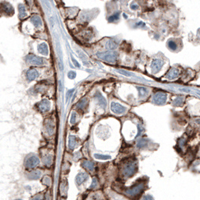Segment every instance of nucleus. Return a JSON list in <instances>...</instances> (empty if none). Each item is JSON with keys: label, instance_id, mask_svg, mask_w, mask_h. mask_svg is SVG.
<instances>
[{"label": "nucleus", "instance_id": "6e6552de", "mask_svg": "<svg viewBox=\"0 0 200 200\" xmlns=\"http://www.w3.org/2000/svg\"><path fill=\"white\" fill-rule=\"evenodd\" d=\"M81 166L89 171L94 170V163H93V162H91V161L84 160V161L82 162V163H81Z\"/></svg>", "mask_w": 200, "mask_h": 200}, {"label": "nucleus", "instance_id": "412c9836", "mask_svg": "<svg viewBox=\"0 0 200 200\" xmlns=\"http://www.w3.org/2000/svg\"><path fill=\"white\" fill-rule=\"evenodd\" d=\"M196 122L198 123V124L200 125V119H197V120H196Z\"/></svg>", "mask_w": 200, "mask_h": 200}, {"label": "nucleus", "instance_id": "4be33fe9", "mask_svg": "<svg viewBox=\"0 0 200 200\" xmlns=\"http://www.w3.org/2000/svg\"><path fill=\"white\" fill-rule=\"evenodd\" d=\"M16 200H20V199H16Z\"/></svg>", "mask_w": 200, "mask_h": 200}, {"label": "nucleus", "instance_id": "aec40b11", "mask_svg": "<svg viewBox=\"0 0 200 200\" xmlns=\"http://www.w3.org/2000/svg\"><path fill=\"white\" fill-rule=\"evenodd\" d=\"M32 200H41V196L40 195H38V196H35Z\"/></svg>", "mask_w": 200, "mask_h": 200}, {"label": "nucleus", "instance_id": "dca6fc26", "mask_svg": "<svg viewBox=\"0 0 200 200\" xmlns=\"http://www.w3.org/2000/svg\"><path fill=\"white\" fill-rule=\"evenodd\" d=\"M182 103H183V98L178 97V98H177V99H175V105H181Z\"/></svg>", "mask_w": 200, "mask_h": 200}, {"label": "nucleus", "instance_id": "6ab92c4d", "mask_svg": "<svg viewBox=\"0 0 200 200\" xmlns=\"http://www.w3.org/2000/svg\"><path fill=\"white\" fill-rule=\"evenodd\" d=\"M143 200H154V197L151 195H145L143 197Z\"/></svg>", "mask_w": 200, "mask_h": 200}, {"label": "nucleus", "instance_id": "f3484780", "mask_svg": "<svg viewBox=\"0 0 200 200\" xmlns=\"http://www.w3.org/2000/svg\"><path fill=\"white\" fill-rule=\"evenodd\" d=\"M186 140H187L186 138H181L178 141L179 146H180V147H183V145H184L186 143Z\"/></svg>", "mask_w": 200, "mask_h": 200}, {"label": "nucleus", "instance_id": "1a4fd4ad", "mask_svg": "<svg viewBox=\"0 0 200 200\" xmlns=\"http://www.w3.org/2000/svg\"><path fill=\"white\" fill-rule=\"evenodd\" d=\"M77 145V139L75 135H70L69 139V147L71 150L75 149Z\"/></svg>", "mask_w": 200, "mask_h": 200}, {"label": "nucleus", "instance_id": "f257e3e1", "mask_svg": "<svg viewBox=\"0 0 200 200\" xmlns=\"http://www.w3.org/2000/svg\"><path fill=\"white\" fill-rule=\"evenodd\" d=\"M137 169V163L134 161H130L125 165L123 168V175L126 177H131L135 173Z\"/></svg>", "mask_w": 200, "mask_h": 200}, {"label": "nucleus", "instance_id": "f8f14e48", "mask_svg": "<svg viewBox=\"0 0 200 200\" xmlns=\"http://www.w3.org/2000/svg\"><path fill=\"white\" fill-rule=\"evenodd\" d=\"M46 129L47 132L49 133V135H52L53 133V130H54V126L51 123L48 122V125L46 126Z\"/></svg>", "mask_w": 200, "mask_h": 200}, {"label": "nucleus", "instance_id": "a211bd4d", "mask_svg": "<svg viewBox=\"0 0 200 200\" xmlns=\"http://www.w3.org/2000/svg\"><path fill=\"white\" fill-rule=\"evenodd\" d=\"M97 186V179L96 178H93V181H92V183L90 185V188L93 189V188H96V187Z\"/></svg>", "mask_w": 200, "mask_h": 200}, {"label": "nucleus", "instance_id": "4468645a", "mask_svg": "<svg viewBox=\"0 0 200 200\" xmlns=\"http://www.w3.org/2000/svg\"><path fill=\"white\" fill-rule=\"evenodd\" d=\"M43 161H44V164H46L47 166H48H48H50V165L52 163V156H51V155H48V156H45V157L44 158Z\"/></svg>", "mask_w": 200, "mask_h": 200}, {"label": "nucleus", "instance_id": "9b49d317", "mask_svg": "<svg viewBox=\"0 0 200 200\" xmlns=\"http://www.w3.org/2000/svg\"><path fill=\"white\" fill-rule=\"evenodd\" d=\"M94 157L97 160H110L112 156H108V155H102V154H94Z\"/></svg>", "mask_w": 200, "mask_h": 200}, {"label": "nucleus", "instance_id": "f03ea898", "mask_svg": "<svg viewBox=\"0 0 200 200\" xmlns=\"http://www.w3.org/2000/svg\"><path fill=\"white\" fill-rule=\"evenodd\" d=\"M144 187H145V186H144L143 183H138L133 187L126 189V193L130 196H136L141 193L144 189Z\"/></svg>", "mask_w": 200, "mask_h": 200}, {"label": "nucleus", "instance_id": "ddd939ff", "mask_svg": "<svg viewBox=\"0 0 200 200\" xmlns=\"http://www.w3.org/2000/svg\"><path fill=\"white\" fill-rule=\"evenodd\" d=\"M147 141L146 139H141V140H139V141H138L137 147H139V148H141V147H144L145 146L147 145Z\"/></svg>", "mask_w": 200, "mask_h": 200}, {"label": "nucleus", "instance_id": "39448f33", "mask_svg": "<svg viewBox=\"0 0 200 200\" xmlns=\"http://www.w3.org/2000/svg\"><path fill=\"white\" fill-rule=\"evenodd\" d=\"M166 95L163 93H157L154 95V101L156 104L158 105H162L166 102Z\"/></svg>", "mask_w": 200, "mask_h": 200}, {"label": "nucleus", "instance_id": "423d86ee", "mask_svg": "<svg viewBox=\"0 0 200 200\" xmlns=\"http://www.w3.org/2000/svg\"><path fill=\"white\" fill-rule=\"evenodd\" d=\"M87 178H88V175L86 174L85 172L78 173L75 178L76 183H77L78 185H81V184L82 183H84V181H86Z\"/></svg>", "mask_w": 200, "mask_h": 200}, {"label": "nucleus", "instance_id": "2eb2a0df", "mask_svg": "<svg viewBox=\"0 0 200 200\" xmlns=\"http://www.w3.org/2000/svg\"><path fill=\"white\" fill-rule=\"evenodd\" d=\"M75 122H76V113L75 112H73V113L72 114V116H71L70 123H71L72 124H74Z\"/></svg>", "mask_w": 200, "mask_h": 200}, {"label": "nucleus", "instance_id": "0eeeda50", "mask_svg": "<svg viewBox=\"0 0 200 200\" xmlns=\"http://www.w3.org/2000/svg\"><path fill=\"white\" fill-rule=\"evenodd\" d=\"M50 107H51V104L48 100H43L39 104V109L43 112H48L50 109Z\"/></svg>", "mask_w": 200, "mask_h": 200}, {"label": "nucleus", "instance_id": "20e7f679", "mask_svg": "<svg viewBox=\"0 0 200 200\" xmlns=\"http://www.w3.org/2000/svg\"><path fill=\"white\" fill-rule=\"evenodd\" d=\"M111 108H112V112L117 114H123L126 110V108L123 107V105H120V104L118 103H116V102H112V105H111Z\"/></svg>", "mask_w": 200, "mask_h": 200}, {"label": "nucleus", "instance_id": "9d476101", "mask_svg": "<svg viewBox=\"0 0 200 200\" xmlns=\"http://www.w3.org/2000/svg\"><path fill=\"white\" fill-rule=\"evenodd\" d=\"M42 175V172L39 170H36L32 172L29 175V178L32 179V180H37L40 178V176Z\"/></svg>", "mask_w": 200, "mask_h": 200}, {"label": "nucleus", "instance_id": "7ed1b4c3", "mask_svg": "<svg viewBox=\"0 0 200 200\" xmlns=\"http://www.w3.org/2000/svg\"><path fill=\"white\" fill-rule=\"evenodd\" d=\"M39 163V159L37 156H32L26 160V166L29 168H35Z\"/></svg>", "mask_w": 200, "mask_h": 200}]
</instances>
